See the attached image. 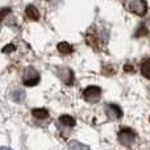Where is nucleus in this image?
Returning a JSON list of instances; mask_svg holds the SVG:
<instances>
[{
    "mask_svg": "<svg viewBox=\"0 0 150 150\" xmlns=\"http://www.w3.org/2000/svg\"><path fill=\"white\" fill-rule=\"evenodd\" d=\"M40 82V74L37 73L34 69H26L23 74V83L24 86H28V87H32V86H36L37 83Z\"/></svg>",
    "mask_w": 150,
    "mask_h": 150,
    "instance_id": "f257e3e1",
    "label": "nucleus"
},
{
    "mask_svg": "<svg viewBox=\"0 0 150 150\" xmlns=\"http://www.w3.org/2000/svg\"><path fill=\"white\" fill-rule=\"evenodd\" d=\"M117 138H119L120 144H122L125 146H129L136 141V133L132 129H129V128H124V129H121L119 132Z\"/></svg>",
    "mask_w": 150,
    "mask_h": 150,
    "instance_id": "f03ea898",
    "label": "nucleus"
},
{
    "mask_svg": "<svg viewBox=\"0 0 150 150\" xmlns=\"http://www.w3.org/2000/svg\"><path fill=\"white\" fill-rule=\"evenodd\" d=\"M100 93H101V91L99 87H96V86H88L83 91V98L88 103H96L100 99Z\"/></svg>",
    "mask_w": 150,
    "mask_h": 150,
    "instance_id": "7ed1b4c3",
    "label": "nucleus"
},
{
    "mask_svg": "<svg viewBox=\"0 0 150 150\" xmlns=\"http://www.w3.org/2000/svg\"><path fill=\"white\" fill-rule=\"evenodd\" d=\"M130 12L136 13L137 16H145L148 12V3L145 0H133L128 5Z\"/></svg>",
    "mask_w": 150,
    "mask_h": 150,
    "instance_id": "20e7f679",
    "label": "nucleus"
},
{
    "mask_svg": "<svg viewBox=\"0 0 150 150\" xmlns=\"http://www.w3.org/2000/svg\"><path fill=\"white\" fill-rule=\"evenodd\" d=\"M105 112H107L109 119H112V120L120 119V117L122 116L121 108H120L119 105H116V104H108V105L105 107Z\"/></svg>",
    "mask_w": 150,
    "mask_h": 150,
    "instance_id": "39448f33",
    "label": "nucleus"
},
{
    "mask_svg": "<svg viewBox=\"0 0 150 150\" xmlns=\"http://www.w3.org/2000/svg\"><path fill=\"white\" fill-rule=\"evenodd\" d=\"M25 13H26V16H28L29 18H32V20H38V18H40L38 9H37L36 7H33V5H29V7L26 8Z\"/></svg>",
    "mask_w": 150,
    "mask_h": 150,
    "instance_id": "423d86ee",
    "label": "nucleus"
},
{
    "mask_svg": "<svg viewBox=\"0 0 150 150\" xmlns=\"http://www.w3.org/2000/svg\"><path fill=\"white\" fill-rule=\"evenodd\" d=\"M32 115H33L36 119H38V120H44V119H46V117L49 116V112H47L46 109H44V108H36V109L32 111Z\"/></svg>",
    "mask_w": 150,
    "mask_h": 150,
    "instance_id": "0eeeda50",
    "label": "nucleus"
},
{
    "mask_svg": "<svg viewBox=\"0 0 150 150\" xmlns=\"http://www.w3.org/2000/svg\"><path fill=\"white\" fill-rule=\"evenodd\" d=\"M59 122L62 125H66V127H74L75 125L74 117L69 116V115H62V116L59 117Z\"/></svg>",
    "mask_w": 150,
    "mask_h": 150,
    "instance_id": "6e6552de",
    "label": "nucleus"
},
{
    "mask_svg": "<svg viewBox=\"0 0 150 150\" xmlns=\"http://www.w3.org/2000/svg\"><path fill=\"white\" fill-rule=\"evenodd\" d=\"M58 50H59L62 54H69V53L73 52V47H71V45L67 44V42H59V44H58Z\"/></svg>",
    "mask_w": 150,
    "mask_h": 150,
    "instance_id": "1a4fd4ad",
    "label": "nucleus"
},
{
    "mask_svg": "<svg viewBox=\"0 0 150 150\" xmlns=\"http://www.w3.org/2000/svg\"><path fill=\"white\" fill-rule=\"evenodd\" d=\"M141 73L145 78H150V61L148 58L144 61L142 66H141Z\"/></svg>",
    "mask_w": 150,
    "mask_h": 150,
    "instance_id": "9d476101",
    "label": "nucleus"
},
{
    "mask_svg": "<svg viewBox=\"0 0 150 150\" xmlns=\"http://www.w3.org/2000/svg\"><path fill=\"white\" fill-rule=\"evenodd\" d=\"M69 146H70L71 150H90L88 146L83 145V144L78 142V141H71V142L69 144Z\"/></svg>",
    "mask_w": 150,
    "mask_h": 150,
    "instance_id": "9b49d317",
    "label": "nucleus"
},
{
    "mask_svg": "<svg viewBox=\"0 0 150 150\" xmlns=\"http://www.w3.org/2000/svg\"><path fill=\"white\" fill-rule=\"evenodd\" d=\"M15 50V46L13 45H7V46H4V49H3V53H11V52H13Z\"/></svg>",
    "mask_w": 150,
    "mask_h": 150,
    "instance_id": "f8f14e48",
    "label": "nucleus"
},
{
    "mask_svg": "<svg viewBox=\"0 0 150 150\" xmlns=\"http://www.w3.org/2000/svg\"><path fill=\"white\" fill-rule=\"evenodd\" d=\"M124 69H125V71H127V73H133V67H132V66H128L127 65Z\"/></svg>",
    "mask_w": 150,
    "mask_h": 150,
    "instance_id": "ddd939ff",
    "label": "nucleus"
},
{
    "mask_svg": "<svg viewBox=\"0 0 150 150\" xmlns=\"http://www.w3.org/2000/svg\"><path fill=\"white\" fill-rule=\"evenodd\" d=\"M0 150H12V149H9V148H5V146H1V148H0Z\"/></svg>",
    "mask_w": 150,
    "mask_h": 150,
    "instance_id": "4468645a",
    "label": "nucleus"
}]
</instances>
